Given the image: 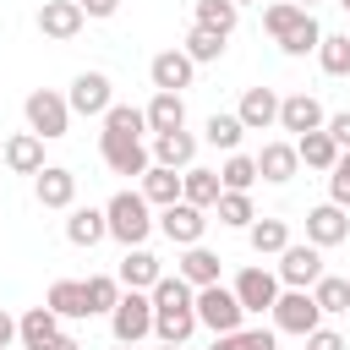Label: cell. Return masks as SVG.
Returning <instances> with one entry per match:
<instances>
[{"mask_svg":"<svg viewBox=\"0 0 350 350\" xmlns=\"http://www.w3.org/2000/svg\"><path fill=\"white\" fill-rule=\"evenodd\" d=\"M153 339L159 345H186L202 323H197V290L180 279V273H164L153 290Z\"/></svg>","mask_w":350,"mask_h":350,"instance_id":"obj_1","label":"cell"},{"mask_svg":"<svg viewBox=\"0 0 350 350\" xmlns=\"http://www.w3.org/2000/svg\"><path fill=\"white\" fill-rule=\"evenodd\" d=\"M104 219H109V235L131 252V246H148V235L159 230V219H153V202L142 197V191H115L109 202H104Z\"/></svg>","mask_w":350,"mask_h":350,"instance_id":"obj_2","label":"cell"},{"mask_svg":"<svg viewBox=\"0 0 350 350\" xmlns=\"http://www.w3.org/2000/svg\"><path fill=\"white\" fill-rule=\"evenodd\" d=\"M22 115H27V131H38L44 142H55V137L71 131V104H66V93H55V88H33L27 104H22Z\"/></svg>","mask_w":350,"mask_h":350,"instance_id":"obj_3","label":"cell"},{"mask_svg":"<svg viewBox=\"0 0 350 350\" xmlns=\"http://www.w3.org/2000/svg\"><path fill=\"white\" fill-rule=\"evenodd\" d=\"M109 334H115V345H142L153 334V295L148 290H126L120 306L109 312Z\"/></svg>","mask_w":350,"mask_h":350,"instance_id":"obj_4","label":"cell"},{"mask_svg":"<svg viewBox=\"0 0 350 350\" xmlns=\"http://www.w3.org/2000/svg\"><path fill=\"white\" fill-rule=\"evenodd\" d=\"M268 317H273V334H295V339H306L312 328H323V306L312 301V290H284Z\"/></svg>","mask_w":350,"mask_h":350,"instance_id":"obj_5","label":"cell"},{"mask_svg":"<svg viewBox=\"0 0 350 350\" xmlns=\"http://www.w3.org/2000/svg\"><path fill=\"white\" fill-rule=\"evenodd\" d=\"M66 104H71V115H82V120H104L109 104H115V82H109L104 71H77Z\"/></svg>","mask_w":350,"mask_h":350,"instance_id":"obj_6","label":"cell"},{"mask_svg":"<svg viewBox=\"0 0 350 350\" xmlns=\"http://www.w3.org/2000/svg\"><path fill=\"white\" fill-rule=\"evenodd\" d=\"M273 273H279V284H284V290H312V284L323 279V252H317L312 241H290V246L279 252Z\"/></svg>","mask_w":350,"mask_h":350,"instance_id":"obj_7","label":"cell"},{"mask_svg":"<svg viewBox=\"0 0 350 350\" xmlns=\"http://www.w3.org/2000/svg\"><path fill=\"white\" fill-rule=\"evenodd\" d=\"M241 317H246V306L235 301V290H224V284L197 290V323H202V328H213V334H241Z\"/></svg>","mask_w":350,"mask_h":350,"instance_id":"obj_8","label":"cell"},{"mask_svg":"<svg viewBox=\"0 0 350 350\" xmlns=\"http://www.w3.org/2000/svg\"><path fill=\"white\" fill-rule=\"evenodd\" d=\"M230 290H235V301H241L246 312H273V301L284 295L279 273H273V268H257V262H252V268H241Z\"/></svg>","mask_w":350,"mask_h":350,"instance_id":"obj_9","label":"cell"},{"mask_svg":"<svg viewBox=\"0 0 350 350\" xmlns=\"http://www.w3.org/2000/svg\"><path fill=\"white\" fill-rule=\"evenodd\" d=\"M159 230H164V241H175L180 252H186V246H202V230H208V208H191V202H170V208H159Z\"/></svg>","mask_w":350,"mask_h":350,"instance_id":"obj_10","label":"cell"},{"mask_svg":"<svg viewBox=\"0 0 350 350\" xmlns=\"http://www.w3.org/2000/svg\"><path fill=\"white\" fill-rule=\"evenodd\" d=\"M98 153H104V164L115 170V175H148L153 170V153H148V142L142 137H98Z\"/></svg>","mask_w":350,"mask_h":350,"instance_id":"obj_11","label":"cell"},{"mask_svg":"<svg viewBox=\"0 0 350 350\" xmlns=\"http://www.w3.org/2000/svg\"><path fill=\"white\" fill-rule=\"evenodd\" d=\"M148 77H153V93H186L191 77H197V66H191L186 49H159L148 60Z\"/></svg>","mask_w":350,"mask_h":350,"instance_id":"obj_12","label":"cell"},{"mask_svg":"<svg viewBox=\"0 0 350 350\" xmlns=\"http://www.w3.org/2000/svg\"><path fill=\"white\" fill-rule=\"evenodd\" d=\"M82 22H88V11H82L77 0H44V5H38V33L55 38V44H71V38L82 33Z\"/></svg>","mask_w":350,"mask_h":350,"instance_id":"obj_13","label":"cell"},{"mask_svg":"<svg viewBox=\"0 0 350 350\" xmlns=\"http://www.w3.org/2000/svg\"><path fill=\"white\" fill-rule=\"evenodd\" d=\"M323 126H328V115H323V104L312 93H284L279 98V131L306 137V131H323Z\"/></svg>","mask_w":350,"mask_h":350,"instance_id":"obj_14","label":"cell"},{"mask_svg":"<svg viewBox=\"0 0 350 350\" xmlns=\"http://www.w3.org/2000/svg\"><path fill=\"white\" fill-rule=\"evenodd\" d=\"M33 197H38V208H77V175L66 170V164H44L38 175H33Z\"/></svg>","mask_w":350,"mask_h":350,"instance_id":"obj_15","label":"cell"},{"mask_svg":"<svg viewBox=\"0 0 350 350\" xmlns=\"http://www.w3.org/2000/svg\"><path fill=\"white\" fill-rule=\"evenodd\" d=\"M306 241H312L317 252H328V246L350 241V213H345V208H334V202H317V208L306 213Z\"/></svg>","mask_w":350,"mask_h":350,"instance_id":"obj_16","label":"cell"},{"mask_svg":"<svg viewBox=\"0 0 350 350\" xmlns=\"http://www.w3.org/2000/svg\"><path fill=\"white\" fill-rule=\"evenodd\" d=\"M148 153H153V164L180 175V170L197 164V137L191 131H159V137H148Z\"/></svg>","mask_w":350,"mask_h":350,"instance_id":"obj_17","label":"cell"},{"mask_svg":"<svg viewBox=\"0 0 350 350\" xmlns=\"http://www.w3.org/2000/svg\"><path fill=\"white\" fill-rule=\"evenodd\" d=\"M175 273H180L191 290H208V284H219L224 257H219V252H208V246H186V252H180V262H175Z\"/></svg>","mask_w":350,"mask_h":350,"instance_id":"obj_18","label":"cell"},{"mask_svg":"<svg viewBox=\"0 0 350 350\" xmlns=\"http://www.w3.org/2000/svg\"><path fill=\"white\" fill-rule=\"evenodd\" d=\"M235 115H241L246 131H268V126H279V93L273 88H246Z\"/></svg>","mask_w":350,"mask_h":350,"instance_id":"obj_19","label":"cell"},{"mask_svg":"<svg viewBox=\"0 0 350 350\" xmlns=\"http://www.w3.org/2000/svg\"><path fill=\"white\" fill-rule=\"evenodd\" d=\"M5 170L11 175H38L44 170V137L38 131H11L5 137Z\"/></svg>","mask_w":350,"mask_h":350,"instance_id":"obj_20","label":"cell"},{"mask_svg":"<svg viewBox=\"0 0 350 350\" xmlns=\"http://www.w3.org/2000/svg\"><path fill=\"white\" fill-rule=\"evenodd\" d=\"M295 170H301V153H295V142H262V153H257V175H262L268 186H284V180H295Z\"/></svg>","mask_w":350,"mask_h":350,"instance_id":"obj_21","label":"cell"},{"mask_svg":"<svg viewBox=\"0 0 350 350\" xmlns=\"http://www.w3.org/2000/svg\"><path fill=\"white\" fill-rule=\"evenodd\" d=\"M219 197H224L219 170H202V164L180 170V202H191V208H208V213H213V202H219Z\"/></svg>","mask_w":350,"mask_h":350,"instance_id":"obj_22","label":"cell"},{"mask_svg":"<svg viewBox=\"0 0 350 350\" xmlns=\"http://www.w3.org/2000/svg\"><path fill=\"white\" fill-rule=\"evenodd\" d=\"M126 290H153L159 279H164V262L148 252V246H131L126 257H120V273H115Z\"/></svg>","mask_w":350,"mask_h":350,"instance_id":"obj_23","label":"cell"},{"mask_svg":"<svg viewBox=\"0 0 350 350\" xmlns=\"http://www.w3.org/2000/svg\"><path fill=\"white\" fill-rule=\"evenodd\" d=\"M16 339H22V350H44V345L60 339V317H55L49 306H27V312L16 317Z\"/></svg>","mask_w":350,"mask_h":350,"instance_id":"obj_24","label":"cell"},{"mask_svg":"<svg viewBox=\"0 0 350 350\" xmlns=\"http://www.w3.org/2000/svg\"><path fill=\"white\" fill-rule=\"evenodd\" d=\"M44 306H49L60 323H66V317H93V312H88V284H82V279H55L49 295H44Z\"/></svg>","mask_w":350,"mask_h":350,"instance_id":"obj_25","label":"cell"},{"mask_svg":"<svg viewBox=\"0 0 350 350\" xmlns=\"http://www.w3.org/2000/svg\"><path fill=\"white\" fill-rule=\"evenodd\" d=\"M159 131H186V98L180 93H153L148 98V137Z\"/></svg>","mask_w":350,"mask_h":350,"instance_id":"obj_26","label":"cell"},{"mask_svg":"<svg viewBox=\"0 0 350 350\" xmlns=\"http://www.w3.org/2000/svg\"><path fill=\"white\" fill-rule=\"evenodd\" d=\"M104 235H109L104 208H71V213H66V241H71V246H98Z\"/></svg>","mask_w":350,"mask_h":350,"instance_id":"obj_27","label":"cell"},{"mask_svg":"<svg viewBox=\"0 0 350 350\" xmlns=\"http://www.w3.org/2000/svg\"><path fill=\"white\" fill-rule=\"evenodd\" d=\"M241 137H246L241 115H224V109H213V115H208V126H202V142H208V148H219L224 159H230V153H241Z\"/></svg>","mask_w":350,"mask_h":350,"instance_id":"obj_28","label":"cell"},{"mask_svg":"<svg viewBox=\"0 0 350 350\" xmlns=\"http://www.w3.org/2000/svg\"><path fill=\"white\" fill-rule=\"evenodd\" d=\"M98 126H104L98 137H142L148 142V109H137V104H109V115Z\"/></svg>","mask_w":350,"mask_h":350,"instance_id":"obj_29","label":"cell"},{"mask_svg":"<svg viewBox=\"0 0 350 350\" xmlns=\"http://www.w3.org/2000/svg\"><path fill=\"white\" fill-rule=\"evenodd\" d=\"M295 153H301L306 170H323V175L339 164V142H334L328 131H306V137H295Z\"/></svg>","mask_w":350,"mask_h":350,"instance_id":"obj_30","label":"cell"},{"mask_svg":"<svg viewBox=\"0 0 350 350\" xmlns=\"http://www.w3.org/2000/svg\"><path fill=\"white\" fill-rule=\"evenodd\" d=\"M153 208H170V202H180V175L175 170H164V164H153L148 175H142V186H137Z\"/></svg>","mask_w":350,"mask_h":350,"instance_id":"obj_31","label":"cell"},{"mask_svg":"<svg viewBox=\"0 0 350 350\" xmlns=\"http://www.w3.org/2000/svg\"><path fill=\"white\" fill-rule=\"evenodd\" d=\"M213 219H219V224H230V230H252V224H257L252 191H224V197L213 202Z\"/></svg>","mask_w":350,"mask_h":350,"instance_id":"obj_32","label":"cell"},{"mask_svg":"<svg viewBox=\"0 0 350 350\" xmlns=\"http://www.w3.org/2000/svg\"><path fill=\"white\" fill-rule=\"evenodd\" d=\"M246 241H252L257 257H279V252L290 246V224H284V219H257V224L246 230Z\"/></svg>","mask_w":350,"mask_h":350,"instance_id":"obj_33","label":"cell"},{"mask_svg":"<svg viewBox=\"0 0 350 350\" xmlns=\"http://www.w3.org/2000/svg\"><path fill=\"white\" fill-rule=\"evenodd\" d=\"M88 284V312L93 317H109L115 306H120V295H126V284L115 279V273H93V279H82Z\"/></svg>","mask_w":350,"mask_h":350,"instance_id":"obj_34","label":"cell"},{"mask_svg":"<svg viewBox=\"0 0 350 350\" xmlns=\"http://www.w3.org/2000/svg\"><path fill=\"white\" fill-rule=\"evenodd\" d=\"M312 301L323 306V317H339V312H350V279H345V273H323V279L312 284Z\"/></svg>","mask_w":350,"mask_h":350,"instance_id":"obj_35","label":"cell"},{"mask_svg":"<svg viewBox=\"0 0 350 350\" xmlns=\"http://www.w3.org/2000/svg\"><path fill=\"white\" fill-rule=\"evenodd\" d=\"M235 22H241V5H230V0H197V27H208V33L230 38V33H235Z\"/></svg>","mask_w":350,"mask_h":350,"instance_id":"obj_36","label":"cell"},{"mask_svg":"<svg viewBox=\"0 0 350 350\" xmlns=\"http://www.w3.org/2000/svg\"><path fill=\"white\" fill-rule=\"evenodd\" d=\"M219 180H224V191H252L262 175H257V153H230L224 159V170H219Z\"/></svg>","mask_w":350,"mask_h":350,"instance_id":"obj_37","label":"cell"},{"mask_svg":"<svg viewBox=\"0 0 350 350\" xmlns=\"http://www.w3.org/2000/svg\"><path fill=\"white\" fill-rule=\"evenodd\" d=\"M317 66H323L328 77H350V33H323Z\"/></svg>","mask_w":350,"mask_h":350,"instance_id":"obj_38","label":"cell"},{"mask_svg":"<svg viewBox=\"0 0 350 350\" xmlns=\"http://www.w3.org/2000/svg\"><path fill=\"white\" fill-rule=\"evenodd\" d=\"M208 350H279L273 328H241V334H213Z\"/></svg>","mask_w":350,"mask_h":350,"instance_id":"obj_39","label":"cell"},{"mask_svg":"<svg viewBox=\"0 0 350 350\" xmlns=\"http://www.w3.org/2000/svg\"><path fill=\"white\" fill-rule=\"evenodd\" d=\"M301 16H312V11H301V5H290V0H273V5H262V33L279 44L290 27H301Z\"/></svg>","mask_w":350,"mask_h":350,"instance_id":"obj_40","label":"cell"},{"mask_svg":"<svg viewBox=\"0 0 350 350\" xmlns=\"http://www.w3.org/2000/svg\"><path fill=\"white\" fill-rule=\"evenodd\" d=\"M317 44H323V27H317V16H301V27H290L284 38H279V49L284 55H317Z\"/></svg>","mask_w":350,"mask_h":350,"instance_id":"obj_41","label":"cell"},{"mask_svg":"<svg viewBox=\"0 0 350 350\" xmlns=\"http://www.w3.org/2000/svg\"><path fill=\"white\" fill-rule=\"evenodd\" d=\"M180 49L191 55V66H208V60H219V55H224V38L191 22V33H186V44H180Z\"/></svg>","mask_w":350,"mask_h":350,"instance_id":"obj_42","label":"cell"},{"mask_svg":"<svg viewBox=\"0 0 350 350\" xmlns=\"http://www.w3.org/2000/svg\"><path fill=\"white\" fill-rule=\"evenodd\" d=\"M328 202L350 213V153H339V164L328 170Z\"/></svg>","mask_w":350,"mask_h":350,"instance_id":"obj_43","label":"cell"},{"mask_svg":"<svg viewBox=\"0 0 350 350\" xmlns=\"http://www.w3.org/2000/svg\"><path fill=\"white\" fill-rule=\"evenodd\" d=\"M306 350H350V345H345V334H334V328H312V334H306Z\"/></svg>","mask_w":350,"mask_h":350,"instance_id":"obj_44","label":"cell"},{"mask_svg":"<svg viewBox=\"0 0 350 350\" xmlns=\"http://www.w3.org/2000/svg\"><path fill=\"white\" fill-rule=\"evenodd\" d=\"M334 142H339V153H350V109H339V115H328V126H323Z\"/></svg>","mask_w":350,"mask_h":350,"instance_id":"obj_45","label":"cell"},{"mask_svg":"<svg viewBox=\"0 0 350 350\" xmlns=\"http://www.w3.org/2000/svg\"><path fill=\"white\" fill-rule=\"evenodd\" d=\"M77 5H82V11H88V16H98V22H104V16H115V11H120V0H77Z\"/></svg>","mask_w":350,"mask_h":350,"instance_id":"obj_46","label":"cell"},{"mask_svg":"<svg viewBox=\"0 0 350 350\" xmlns=\"http://www.w3.org/2000/svg\"><path fill=\"white\" fill-rule=\"evenodd\" d=\"M11 339H16V317L0 306V350H11Z\"/></svg>","mask_w":350,"mask_h":350,"instance_id":"obj_47","label":"cell"},{"mask_svg":"<svg viewBox=\"0 0 350 350\" xmlns=\"http://www.w3.org/2000/svg\"><path fill=\"white\" fill-rule=\"evenodd\" d=\"M44 350H82V339H71V334H60L55 345H44Z\"/></svg>","mask_w":350,"mask_h":350,"instance_id":"obj_48","label":"cell"},{"mask_svg":"<svg viewBox=\"0 0 350 350\" xmlns=\"http://www.w3.org/2000/svg\"><path fill=\"white\" fill-rule=\"evenodd\" d=\"M290 5H301V11H312V5H317V0H290Z\"/></svg>","mask_w":350,"mask_h":350,"instance_id":"obj_49","label":"cell"},{"mask_svg":"<svg viewBox=\"0 0 350 350\" xmlns=\"http://www.w3.org/2000/svg\"><path fill=\"white\" fill-rule=\"evenodd\" d=\"M230 5H262V0H230Z\"/></svg>","mask_w":350,"mask_h":350,"instance_id":"obj_50","label":"cell"},{"mask_svg":"<svg viewBox=\"0 0 350 350\" xmlns=\"http://www.w3.org/2000/svg\"><path fill=\"white\" fill-rule=\"evenodd\" d=\"M159 350H186V345H159Z\"/></svg>","mask_w":350,"mask_h":350,"instance_id":"obj_51","label":"cell"},{"mask_svg":"<svg viewBox=\"0 0 350 350\" xmlns=\"http://www.w3.org/2000/svg\"><path fill=\"white\" fill-rule=\"evenodd\" d=\"M0 164H5V137H0Z\"/></svg>","mask_w":350,"mask_h":350,"instance_id":"obj_52","label":"cell"},{"mask_svg":"<svg viewBox=\"0 0 350 350\" xmlns=\"http://www.w3.org/2000/svg\"><path fill=\"white\" fill-rule=\"evenodd\" d=\"M115 350H137V345H115Z\"/></svg>","mask_w":350,"mask_h":350,"instance_id":"obj_53","label":"cell"},{"mask_svg":"<svg viewBox=\"0 0 350 350\" xmlns=\"http://www.w3.org/2000/svg\"><path fill=\"white\" fill-rule=\"evenodd\" d=\"M339 5H345V11H350V0H339Z\"/></svg>","mask_w":350,"mask_h":350,"instance_id":"obj_54","label":"cell"},{"mask_svg":"<svg viewBox=\"0 0 350 350\" xmlns=\"http://www.w3.org/2000/svg\"><path fill=\"white\" fill-rule=\"evenodd\" d=\"M345 33H350V27H345Z\"/></svg>","mask_w":350,"mask_h":350,"instance_id":"obj_55","label":"cell"},{"mask_svg":"<svg viewBox=\"0 0 350 350\" xmlns=\"http://www.w3.org/2000/svg\"><path fill=\"white\" fill-rule=\"evenodd\" d=\"M345 279H350V273H345Z\"/></svg>","mask_w":350,"mask_h":350,"instance_id":"obj_56","label":"cell"}]
</instances>
